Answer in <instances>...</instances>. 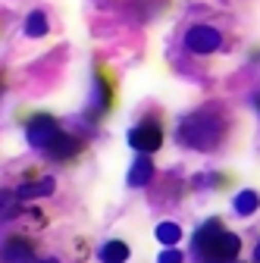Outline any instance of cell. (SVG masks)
<instances>
[{
	"mask_svg": "<svg viewBox=\"0 0 260 263\" xmlns=\"http://www.w3.org/2000/svg\"><path fill=\"white\" fill-rule=\"evenodd\" d=\"M226 135V119L213 110H198L182 119L176 138L182 147H191V151H213Z\"/></svg>",
	"mask_w": 260,
	"mask_h": 263,
	"instance_id": "6da1fadb",
	"label": "cell"
},
{
	"mask_svg": "<svg viewBox=\"0 0 260 263\" xmlns=\"http://www.w3.org/2000/svg\"><path fill=\"white\" fill-rule=\"evenodd\" d=\"M238 251H242V238L235 235V232H222L219 235H213L210 241H207V248L198 254L204 263H232L235 257H238Z\"/></svg>",
	"mask_w": 260,
	"mask_h": 263,
	"instance_id": "7a4b0ae2",
	"label": "cell"
},
{
	"mask_svg": "<svg viewBox=\"0 0 260 263\" xmlns=\"http://www.w3.org/2000/svg\"><path fill=\"white\" fill-rule=\"evenodd\" d=\"M57 135H60V125H57V119H53V116H47V113L31 116V119H28V125H25V141L35 147V151H44Z\"/></svg>",
	"mask_w": 260,
	"mask_h": 263,
	"instance_id": "3957f363",
	"label": "cell"
},
{
	"mask_svg": "<svg viewBox=\"0 0 260 263\" xmlns=\"http://www.w3.org/2000/svg\"><path fill=\"white\" fill-rule=\"evenodd\" d=\"M128 144L147 157V154H154L160 144H163V128H160L154 119H144V122H138L132 132H128Z\"/></svg>",
	"mask_w": 260,
	"mask_h": 263,
	"instance_id": "277c9868",
	"label": "cell"
},
{
	"mask_svg": "<svg viewBox=\"0 0 260 263\" xmlns=\"http://www.w3.org/2000/svg\"><path fill=\"white\" fill-rule=\"evenodd\" d=\"M219 44H222V35L210 25H194L185 31V47L191 53H213L219 50Z\"/></svg>",
	"mask_w": 260,
	"mask_h": 263,
	"instance_id": "5b68a950",
	"label": "cell"
},
{
	"mask_svg": "<svg viewBox=\"0 0 260 263\" xmlns=\"http://www.w3.org/2000/svg\"><path fill=\"white\" fill-rule=\"evenodd\" d=\"M0 263H35V248L28 238H7L0 248Z\"/></svg>",
	"mask_w": 260,
	"mask_h": 263,
	"instance_id": "8992f818",
	"label": "cell"
},
{
	"mask_svg": "<svg viewBox=\"0 0 260 263\" xmlns=\"http://www.w3.org/2000/svg\"><path fill=\"white\" fill-rule=\"evenodd\" d=\"M113 104H116V97H113V82L107 79L104 69H97V72H94V113L101 116V113L113 110Z\"/></svg>",
	"mask_w": 260,
	"mask_h": 263,
	"instance_id": "52a82bcc",
	"label": "cell"
},
{
	"mask_svg": "<svg viewBox=\"0 0 260 263\" xmlns=\"http://www.w3.org/2000/svg\"><path fill=\"white\" fill-rule=\"evenodd\" d=\"M82 151V141L76 138V135H66V132L60 128V135L44 147V154L50 157V160H69V157H76Z\"/></svg>",
	"mask_w": 260,
	"mask_h": 263,
	"instance_id": "ba28073f",
	"label": "cell"
},
{
	"mask_svg": "<svg viewBox=\"0 0 260 263\" xmlns=\"http://www.w3.org/2000/svg\"><path fill=\"white\" fill-rule=\"evenodd\" d=\"M151 179H154V163H151V157L141 154L132 163V170H128V185H132V188H144Z\"/></svg>",
	"mask_w": 260,
	"mask_h": 263,
	"instance_id": "9c48e42d",
	"label": "cell"
},
{
	"mask_svg": "<svg viewBox=\"0 0 260 263\" xmlns=\"http://www.w3.org/2000/svg\"><path fill=\"white\" fill-rule=\"evenodd\" d=\"M53 179H41V182H25V185H19L13 194L19 197V201H35V197H47V194H53Z\"/></svg>",
	"mask_w": 260,
	"mask_h": 263,
	"instance_id": "30bf717a",
	"label": "cell"
},
{
	"mask_svg": "<svg viewBox=\"0 0 260 263\" xmlns=\"http://www.w3.org/2000/svg\"><path fill=\"white\" fill-rule=\"evenodd\" d=\"M232 207H235V213H238V216H251V213H257V207H260V194H257V191H251V188H245V191H238V194H235Z\"/></svg>",
	"mask_w": 260,
	"mask_h": 263,
	"instance_id": "8fae6325",
	"label": "cell"
},
{
	"mask_svg": "<svg viewBox=\"0 0 260 263\" xmlns=\"http://www.w3.org/2000/svg\"><path fill=\"white\" fill-rule=\"evenodd\" d=\"M222 232V226H219V219H207L198 232H194V238H191V245H194V254H201L204 248H207V241L213 238V235H219Z\"/></svg>",
	"mask_w": 260,
	"mask_h": 263,
	"instance_id": "7c38bea8",
	"label": "cell"
},
{
	"mask_svg": "<svg viewBox=\"0 0 260 263\" xmlns=\"http://www.w3.org/2000/svg\"><path fill=\"white\" fill-rule=\"evenodd\" d=\"M47 28H50V22H47V16L41 10H31L28 13V19H25V35L28 38H44Z\"/></svg>",
	"mask_w": 260,
	"mask_h": 263,
	"instance_id": "4fadbf2b",
	"label": "cell"
},
{
	"mask_svg": "<svg viewBox=\"0 0 260 263\" xmlns=\"http://www.w3.org/2000/svg\"><path fill=\"white\" fill-rule=\"evenodd\" d=\"M128 260V245L125 241H107L101 248V263H125Z\"/></svg>",
	"mask_w": 260,
	"mask_h": 263,
	"instance_id": "5bb4252c",
	"label": "cell"
},
{
	"mask_svg": "<svg viewBox=\"0 0 260 263\" xmlns=\"http://www.w3.org/2000/svg\"><path fill=\"white\" fill-rule=\"evenodd\" d=\"M157 241L163 245V248H176L182 241V229L176 222H160L157 226Z\"/></svg>",
	"mask_w": 260,
	"mask_h": 263,
	"instance_id": "9a60e30c",
	"label": "cell"
},
{
	"mask_svg": "<svg viewBox=\"0 0 260 263\" xmlns=\"http://www.w3.org/2000/svg\"><path fill=\"white\" fill-rule=\"evenodd\" d=\"M19 216V197L13 191H0V222H10Z\"/></svg>",
	"mask_w": 260,
	"mask_h": 263,
	"instance_id": "2e32d148",
	"label": "cell"
},
{
	"mask_svg": "<svg viewBox=\"0 0 260 263\" xmlns=\"http://www.w3.org/2000/svg\"><path fill=\"white\" fill-rule=\"evenodd\" d=\"M157 263H185V257H182V251H176V248H166V251H160Z\"/></svg>",
	"mask_w": 260,
	"mask_h": 263,
	"instance_id": "e0dca14e",
	"label": "cell"
},
{
	"mask_svg": "<svg viewBox=\"0 0 260 263\" xmlns=\"http://www.w3.org/2000/svg\"><path fill=\"white\" fill-rule=\"evenodd\" d=\"M254 260L260 263V241H257V248H254Z\"/></svg>",
	"mask_w": 260,
	"mask_h": 263,
	"instance_id": "ac0fdd59",
	"label": "cell"
},
{
	"mask_svg": "<svg viewBox=\"0 0 260 263\" xmlns=\"http://www.w3.org/2000/svg\"><path fill=\"white\" fill-rule=\"evenodd\" d=\"M254 107H257V110H260V94H257V97H254Z\"/></svg>",
	"mask_w": 260,
	"mask_h": 263,
	"instance_id": "d6986e66",
	"label": "cell"
},
{
	"mask_svg": "<svg viewBox=\"0 0 260 263\" xmlns=\"http://www.w3.org/2000/svg\"><path fill=\"white\" fill-rule=\"evenodd\" d=\"M0 97H4V76H0Z\"/></svg>",
	"mask_w": 260,
	"mask_h": 263,
	"instance_id": "ffe728a7",
	"label": "cell"
},
{
	"mask_svg": "<svg viewBox=\"0 0 260 263\" xmlns=\"http://www.w3.org/2000/svg\"><path fill=\"white\" fill-rule=\"evenodd\" d=\"M38 263H57V260H53V257H47V260H38Z\"/></svg>",
	"mask_w": 260,
	"mask_h": 263,
	"instance_id": "44dd1931",
	"label": "cell"
}]
</instances>
